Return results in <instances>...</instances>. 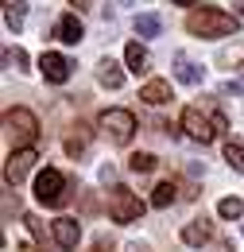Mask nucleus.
Instances as JSON below:
<instances>
[{
  "label": "nucleus",
  "instance_id": "25",
  "mask_svg": "<svg viewBox=\"0 0 244 252\" xmlns=\"http://www.w3.org/2000/svg\"><path fill=\"white\" fill-rule=\"evenodd\" d=\"M210 125H214V132H229V117H225V113H214Z\"/></svg>",
  "mask_w": 244,
  "mask_h": 252
},
{
  "label": "nucleus",
  "instance_id": "23",
  "mask_svg": "<svg viewBox=\"0 0 244 252\" xmlns=\"http://www.w3.org/2000/svg\"><path fill=\"white\" fill-rule=\"evenodd\" d=\"M4 66H16V70H28V55L16 47V51H4Z\"/></svg>",
  "mask_w": 244,
  "mask_h": 252
},
{
  "label": "nucleus",
  "instance_id": "26",
  "mask_svg": "<svg viewBox=\"0 0 244 252\" xmlns=\"http://www.w3.org/2000/svg\"><path fill=\"white\" fill-rule=\"evenodd\" d=\"M101 179H105V183H113V179H117V167H113V163H105V167H101Z\"/></svg>",
  "mask_w": 244,
  "mask_h": 252
},
{
  "label": "nucleus",
  "instance_id": "5",
  "mask_svg": "<svg viewBox=\"0 0 244 252\" xmlns=\"http://www.w3.org/2000/svg\"><path fill=\"white\" fill-rule=\"evenodd\" d=\"M101 128H105L117 144H128L132 132H136V117H132L128 109H105V113H101Z\"/></svg>",
  "mask_w": 244,
  "mask_h": 252
},
{
  "label": "nucleus",
  "instance_id": "15",
  "mask_svg": "<svg viewBox=\"0 0 244 252\" xmlns=\"http://www.w3.org/2000/svg\"><path fill=\"white\" fill-rule=\"evenodd\" d=\"M124 63H128L132 74H144V70H148V51H144L140 43H128V47H124Z\"/></svg>",
  "mask_w": 244,
  "mask_h": 252
},
{
  "label": "nucleus",
  "instance_id": "12",
  "mask_svg": "<svg viewBox=\"0 0 244 252\" xmlns=\"http://www.w3.org/2000/svg\"><path fill=\"white\" fill-rule=\"evenodd\" d=\"M97 82H101L105 90H121L124 86V70L113 63V59H101V63H97Z\"/></svg>",
  "mask_w": 244,
  "mask_h": 252
},
{
  "label": "nucleus",
  "instance_id": "3",
  "mask_svg": "<svg viewBox=\"0 0 244 252\" xmlns=\"http://www.w3.org/2000/svg\"><path fill=\"white\" fill-rule=\"evenodd\" d=\"M35 198H39L43 206L59 210L62 202H66V179H62V171H55V167L39 171V179H35Z\"/></svg>",
  "mask_w": 244,
  "mask_h": 252
},
{
  "label": "nucleus",
  "instance_id": "2",
  "mask_svg": "<svg viewBox=\"0 0 244 252\" xmlns=\"http://www.w3.org/2000/svg\"><path fill=\"white\" fill-rule=\"evenodd\" d=\"M140 214H144V202H140L128 187L109 190V218L117 221V225H128V221H136Z\"/></svg>",
  "mask_w": 244,
  "mask_h": 252
},
{
  "label": "nucleus",
  "instance_id": "17",
  "mask_svg": "<svg viewBox=\"0 0 244 252\" xmlns=\"http://www.w3.org/2000/svg\"><path fill=\"white\" fill-rule=\"evenodd\" d=\"M225 159H229L233 171H241V175H244V144H241V140H233V136L225 140Z\"/></svg>",
  "mask_w": 244,
  "mask_h": 252
},
{
  "label": "nucleus",
  "instance_id": "24",
  "mask_svg": "<svg viewBox=\"0 0 244 252\" xmlns=\"http://www.w3.org/2000/svg\"><path fill=\"white\" fill-rule=\"evenodd\" d=\"M225 94H237V97H244V78H229V82H225Z\"/></svg>",
  "mask_w": 244,
  "mask_h": 252
},
{
  "label": "nucleus",
  "instance_id": "10",
  "mask_svg": "<svg viewBox=\"0 0 244 252\" xmlns=\"http://www.w3.org/2000/svg\"><path fill=\"white\" fill-rule=\"evenodd\" d=\"M82 35H86V24H82L74 12H66L59 24H55V39L66 43V47H78V43H82Z\"/></svg>",
  "mask_w": 244,
  "mask_h": 252
},
{
  "label": "nucleus",
  "instance_id": "31",
  "mask_svg": "<svg viewBox=\"0 0 244 252\" xmlns=\"http://www.w3.org/2000/svg\"><path fill=\"white\" fill-rule=\"evenodd\" d=\"M175 4H194V0H175Z\"/></svg>",
  "mask_w": 244,
  "mask_h": 252
},
{
  "label": "nucleus",
  "instance_id": "29",
  "mask_svg": "<svg viewBox=\"0 0 244 252\" xmlns=\"http://www.w3.org/2000/svg\"><path fill=\"white\" fill-rule=\"evenodd\" d=\"M70 4H74V8H86V4H90V0H70Z\"/></svg>",
  "mask_w": 244,
  "mask_h": 252
},
{
  "label": "nucleus",
  "instance_id": "30",
  "mask_svg": "<svg viewBox=\"0 0 244 252\" xmlns=\"http://www.w3.org/2000/svg\"><path fill=\"white\" fill-rule=\"evenodd\" d=\"M93 252H105V241H97V245H93Z\"/></svg>",
  "mask_w": 244,
  "mask_h": 252
},
{
  "label": "nucleus",
  "instance_id": "18",
  "mask_svg": "<svg viewBox=\"0 0 244 252\" xmlns=\"http://www.w3.org/2000/svg\"><path fill=\"white\" fill-rule=\"evenodd\" d=\"M217 214H221L225 221H237V218H244V202H241V198H221Z\"/></svg>",
  "mask_w": 244,
  "mask_h": 252
},
{
  "label": "nucleus",
  "instance_id": "8",
  "mask_svg": "<svg viewBox=\"0 0 244 252\" xmlns=\"http://www.w3.org/2000/svg\"><path fill=\"white\" fill-rule=\"evenodd\" d=\"M183 132L186 136H194L198 144H210L217 132H214V125H210V117H202L198 109H186L183 113Z\"/></svg>",
  "mask_w": 244,
  "mask_h": 252
},
{
  "label": "nucleus",
  "instance_id": "1",
  "mask_svg": "<svg viewBox=\"0 0 244 252\" xmlns=\"http://www.w3.org/2000/svg\"><path fill=\"white\" fill-rule=\"evenodd\" d=\"M237 28H241V16H229L221 8H198L186 20V32L202 35V39H221V35H233Z\"/></svg>",
  "mask_w": 244,
  "mask_h": 252
},
{
  "label": "nucleus",
  "instance_id": "11",
  "mask_svg": "<svg viewBox=\"0 0 244 252\" xmlns=\"http://www.w3.org/2000/svg\"><path fill=\"white\" fill-rule=\"evenodd\" d=\"M171 63H175V78H179L183 86H202V74H206V70H202L198 63H190L183 51H179V55H175Z\"/></svg>",
  "mask_w": 244,
  "mask_h": 252
},
{
  "label": "nucleus",
  "instance_id": "13",
  "mask_svg": "<svg viewBox=\"0 0 244 252\" xmlns=\"http://www.w3.org/2000/svg\"><path fill=\"white\" fill-rule=\"evenodd\" d=\"M183 241L190 245V249L206 245V241H210V221H206V218H194V221H186V225H183Z\"/></svg>",
  "mask_w": 244,
  "mask_h": 252
},
{
  "label": "nucleus",
  "instance_id": "4",
  "mask_svg": "<svg viewBox=\"0 0 244 252\" xmlns=\"http://www.w3.org/2000/svg\"><path fill=\"white\" fill-rule=\"evenodd\" d=\"M4 128L20 140V148H31V140L39 136V121H35L31 109H8L4 113Z\"/></svg>",
  "mask_w": 244,
  "mask_h": 252
},
{
  "label": "nucleus",
  "instance_id": "9",
  "mask_svg": "<svg viewBox=\"0 0 244 252\" xmlns=\"http://www.w3.org/2000/svg\"><path fill=\"white\" fill-rule=\"evenodd\" d=\"M51 229H55V245H59L62 252H74V249H78V241H82V225H78L74 218H59Z\"/></svg>",
  "mask_w": 244,
  "mask_h": 252
},
{
  "label": "nucleus",
  "instance_id": "7",
  "mask_svg": "<svg viewBox=\"0 0 244 252\" xmlns=\"http://www.w3.org/2000/svg\"><path fill=\"white\" fill-rule=\"evenodd\" d=\"M70 70H74V63H70L66 55H55V51H47V55L39 59V74H43L47 82H55V86H62V82L70 78Z\"/></svg>",
  "mask_w": 244,
  "mask_h": 252
},
{
  "label": "nucleus",
  "instance_id": "20",
  "mask_svg": "<svg viewBox=\"0 0 244 252\" xmlns=\"http://www.w3.org/2000/svg\"><path fill=\"white\" fill-rule=\"evenodd\" d=\"M155 163H159V159H155L152 152H136V156L128 159V167H132L136 175H148V171H155Z\"/></svg>",
  "mask_w": 244,
  "mask_h": 252
},
{
  "label": "nucleus",
  "instance_id": "6",
  "mask_svg": "<svg viewBox=\"0 0 244 252\" xmlns=\"http://www.w3.org/2000/svg\"><path fill=\"white\" fill-rule=\"evenodd\" d=\"M35 148H16L12 156H8V163H4V179H8V187H20L24 179H28V171L35 167Z\"/></svg>",
  "mask_w": 244,
  "mask_h": 252
},
{
  "label": "nucleus",
  "instance_id": "32",
  "mask_svg": "<svg viewBox=\"0 0 244 252\" xmlns=\"http://www.w3.org/2000/svg\"><path fill=\"white\" fill-rule=\"evenodd\" d=\"M121 4H132V0H121Z\"/></svg>",
  "mask_w": 244,
  "mask_h": 252
},
{
  "label": "nucleus",
  "instance_id": "21",
  "mask_svg": "<svg viewBox=\"0 0 244 252\" xmlns=\"http://www.w3.org/2000/svg\"><path fill=\"white\" fill-rule=\"evenodd\" d=\"M24 16H28V4H12V8L4 12V24H8L12 32H20V28H24Z\"/></svg>",
  "mask_w": 244,
  "mask_h": 252
},
{
  "label": "nucleus",
  "instance_id": "28",
  "mask_svg": "<svg viewBox=\"0 0 244 252\" xmlns=\"http://www.w3.org/2000/svg\"><path fill=\"white\" fill-rule=\"evenodd\" d=\"M237 16H241V20H244V0H237Z\"/></svg>",
  "mask_w": 244,
  "mask_h": 252
},
{
  "label": "nucleus",
  "instance_id": "22",
  "mask_svg": "<svg viewBox=\"0 0 244 252\" xmlns=\"http://www.w3.org/2000/svg\"><path fill=\"white\" fill-rule=\"evenodd\" d=\"M24 225L31 229V237H35L39 245H47V229H43V221L35 218V214H24Z\"/></svg>",
  "mask_w": 244,
  "mask_h": 252
},
{
  "label": "nucleus",
  "instance_id": "14",
  "mask_svg": "<svg viewBox=\"0 0 244 252\" xmlns=\"http://www.w3.org/2000/svg\"><path fill=\"white\" fill-rule=\"evenodd\" d=\"M140 101H148V105H167V101H175V97H171V86H167V82L155 78V82H148V86L140 90Z\"/></svg>",
  "mask_w": 244,
  "mask_h": 252
},
{
  "label": "nucleus",
  "instance_id": "19",
  "mask_svg": "<svg viewBox=\"0 0 244 252\" xmlns=\"http://www.w3.org/2000/svg\"><path fill=\"white\" fill-rule=\"evenodd\" d=\"M171 202H175V183H159L155 194H152V206H155V210H167Z\"/></svg>",
  "mask_w": 244,
  "mask_h": 252
},
{
  "label": "nucleus",
  "instance_id": "16",
  "mask_svg": "<svg viewBox=\"0 0 244 252\" xmlns=\"http://www.w3.org/2000/svg\"><path fill=\"white\" fill-rule=\"evenodd\" d=\"M163 32V20L148 12V16H136V35H144V39H155V35Z\"/></svg>",
  "mask_w": 244,
  "mask_h": 252
},
{
  "label": "nucleus",
  "instance_id": "27",
  "mask_svg": "<svg viewBox=\"0 0 244 252\" xmlns=\"http://www.w3.org/2000/svg\"><path fill=\"white\" fill-rule=\"evenodd\" d=\"M128 252H152V249H148L144 241H132V245H128Z\"/></svg>",
  "mask_w": 244,
  "mask_h": 252
}]
</instances>
